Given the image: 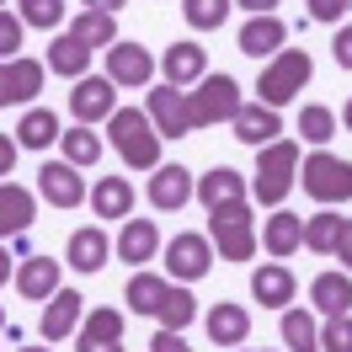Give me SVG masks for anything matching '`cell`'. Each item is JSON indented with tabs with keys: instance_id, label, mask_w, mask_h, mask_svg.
I'll return each mask as SVG.
<instances>
[{
	"instance_id": "5bb4252c",
	"label": "cell",
	"mask_w": 352,
	"mask_h": 352,
	"mask_svg": "<svg viewBox=\"0 0 352 352\" xmlns=\"http://www.w3.org/2000/svg\"><path fill=\"white\" fill-rule=\"evenodd\" d=\"M80 320H86V299H80L75 288H59L54 299H43V320H38V331H43V342H65V336L80 331Z\"/></svg>"
},
{
	"instance_id": "681fc988",
	"label": "cell",
	"mask_w": 352,
	"mask_h": 352,
	"mask_svg": "<svg viewBox=\"0 0 352 352\" xmlns=\"http://www.w3.org/2000/svg\"><path fill=\"white\" fill-rule=\"evenodd\" d=\"M11 278V256H6V245H0V283Z\"/></svg>"
},
{
	"instance_id": "cb8c5ba5",
	"label": "cell",
	"mask_w": 352,
	"mask_h": 352,
	"mask_svg": "<svg viewBox=\"0 0 352 352\" xmlns=\"http://www.w3.org/2000/svg\"><path fill=\"white\" fill-rule=\"evenodd\" d=\"M208 336H214V347H241L245 336H251V315H245V305L219 299V305L208 309Z\"/></svg>"
},
{
	"instance_id": "83f0119b",
	"label": "cell",
	"mask_w": 352,
	"mask_h": 352,
	"mask_svg": "<svg viewBox=\"0 0 352 352\" xmlns=\"http://www.w3.org/2000/svg\"><path fill=\"white\" fill-rule=\"evenodd\" d=\"M48 69L54 75H65V80H80L91 69V48L75 38V32H59L54 43H48Z\"/></svg>"
},
{
	"instance_id": "9a60e30c",
	"label": "cell",
	"mask_w": 352,
	"mask_h": 352,
	"mask_svg": "<svg viewBox=\"0 0 352 352\" xmlns=\"http://www.w3.org/2000/svg\"><path fill=\"white\" fill-rule=\"evenodd\" d=\"M187 198H198V182L187 166H155L150 176V203L160 214H176V208H187Z\"/></svg>"
},
{
	"instance_id": "30bf717a",
	"label": "cell",
	"mask_w": 352,
	"mask_h": 352,
	"mask_svg": "<svg viewBox=\"0 0 352 352\" xmlns=\"http://www.w3.org/2000/svg\"><path fill=\"white\" fill-rule=\"evenodd\" d=\"M107 80L112 86H150L155 80V54L144 43H129V38H118V43L107 48Z\"/></svg>"
},
{
	"instance_id": "5b68a950",
	"label": "cell",
	"mask_w": 352,
	"mask_h": 352,
	"mask_svg": "<svg viewBox=\"0 0 352 352\" xmlns=\"http://www.w3.org/2000/svg\"><path fill=\"white\" fill-rule=\"evenodd\" d=\"M241 80L235 75H203L198 86L187 91V118L192 129H214V123H230L241 112Z\"/></svg>"
},
{
	"instance_id": "ffe728a7",
	"label": "cell",
	"mask_w": 352,
	"mask_h": 352,
	"mask_svg": "<svg viewBox=\"0 0 352 352\" xmlns=\"http://www.w3.org/2000/svg\"><path fill=\"white\" fill-rule=\"evenodd\" d=\"M283 43H288V27L278 11L272 16H251L241 27V54H251V59H272V54H283Z\"/></svg>"
},
{
	"instance_id": "816d5d0a",
	"label": "cell",
	"mask_w": 352,
	"mask_h": 352,
	"mask_svg": "<svg viewBox=\"0 0 352 352\" xmlns=\"http://www.w3.org/2000/svg\"><path fill=\"white\" fill-rule=\"evenodd\" d=\"M22 352H54V347H22Z\"/></svg>"
},
{
	"instance_id": "f35d334b",
	"label": "cell",
	"mask_w": 352,
	"mask_h": 352,
	"mask_svg": "<svg viewBox=\"0 0 352 352\" xmlns=\"http://www.w3.org/2000/svg\"><path fill=\"white\" fill-rule=\"evenodd\" d=\"M22 22L27 27H59L65 22V0H22Z\"/></svg>"
},
{
	"instance_id": "836d02e7",
	"label": "cell",
	"mask_w": 352,
	"mask_h": 352,
	"mask_svg": "<svg viewBox=\"0 0 352 352\" xmlns=\"http://www.w3.org/2000/svg\"><path fill=\"white\" fill-rule=\"evenodd\" d=\"M283 342L288 352H320V326H315L309 309H288L283 315Z\"/></svg>"
},
{
	"instance_id": "4dcf8cb0",
	"label": "cell",
	"mask_w": 352,
	"mask_h": 352,
	"mask_svg": "<svg viewBox=\"0 0 352 352\" xmlns=\"http://www.w3.org/2000/svg\"><path fill=\"white\" fill-rule=\"evenodd\" d=\"M342 230H347V219H342L336 208H320L315 219H305V245L315 251V256H336V245H342Z\"/></svg>"
},
{
	"instance_id": "ab89813d",
	"label": "cell",
	"mask_w": 352,
	"mask_h": 352,
	"mask_svg": "<svg viewBox=\"0 0 352 352\" xmlns=\"http://www.w3.org/2000/svg\"><path fill=\"white\" fill-rule=\"evenodd\" d=\"M320 352H352V315H326V326H320Z\"/></svg>"
},
{
	"instance_id": "bcb514c9",
	"label": "cell",
	"mask_w": 352,
	"mask_h": 352,
	"mask_svg": "<svg viewBox=\"0 0 352 352\" xmlns=\"http://www.w3.org/2000/svg\"><path fill=\"white\" fill-rule=\"evenodd\" d=\"M235 6H245L251 16H272V6H278V0H235Z\"/></svg>"
},
{
	"instance_id": "7bdbcfd3",
	"label": "cell",
	"mask_w": 352,
	"mask_h": 352,
	"mask_svg": "<svg viewBox=\"0 0 352 352\" xmlns=\"http://www.w3.org/2000/svg\"><path fill=\"white\" fill-rule=\"evenodd\" d=\"M150 352H192V347L182 342V331H166V326H160V331L150 336Z\"/></svg>"
},
{
	"instance_id": "7a4b0ae2",
	"label": "cell",
	"mask_w": 352,
	"mask_h": 352,
	"mask_svg": "<svg viewBox=\"0 0 352 352\" xmlns=\"http://www.w3.org/2000/svg\"><path fill=\"white\" fill-rule=\"evenodd\" d=\"M294 182H299V144L294 139H272L256 150V176H251V198L267 203V208H278V203L294 192Z\"/></svg>"
},
{
	"instance_id": "ee69618b",
	"label": "cell",
	"mask_w": 352,
	"mask_h": 352,
	"mask_svg": "<svg viewBox=\"0 0 352 352\" xmlns=\"http://www.w3.org/2000/svg\"><path fill=\"white\" fill-rule=\"evenodd\" d=\"M331 59H336L342 69H352V27H342V32H336V43H331Z\"/></svg>"
},
{
	"instance_id": "b9f144b4",
	"label": "cell",
	"mask_w": 352,
	"mask_h": 352,
	"mask_svg": "<svg viewBox=\"0 0 352 352\" xmlns=\"http://www.w3.org/2000/svg\"><path fill=\"white\" fill-rule=\"evenodd\" d=\"M309 6V22H342L352 11V0H305Z\"/></svg>"
},
{
	"instance_id": "e0dca14e",
	"label": "cell",
	"mask_w": 352,
	"mask_h": 352,
	"mask_svg": "<svg viewBox=\"0 0 352 352\" xmlns=\"http://www.w3.org/2000/svg\"><path fill=\"white\" fill-rule=\"evenodd\" d=\"M75 352H123V309H91L80 320V347Z\"/></svg>"
},
{
	"instance_id": "ac0fdd59",
	"label": "cell",
	"mask_w": 352,
	"mask_h": 352,
	"mask_svg": "<svg viewBox=\"0 0 352 352\" xmlns=\"http://www.w3.org/2000/svg\"><path fill=\"white\" fill-rule=\"evenodd\" d=\"M294 272H288L283 262H262L256 272H251V299L262 309H283V305H294Z\"/></svg>"
},
{
	"instance_id": "3957f363",
	"label": "cell",
	"mask_w": 352,
	"mask_h": 352,
	"mask_svg": "<svg viewBox=\"0 0 352 352\" xmlns=\"http://www.w3.org/2000/svg\"><path fill=\"white\" fill-rule=\"evenodd\" d=\"M208 241L219 245L224 262H251L256 256V219H251V203H219L208 208Z\"/></svg>"
},
{
	"instance_id": "4fadbf2b",
	"label": "cell",
	"mask_w": 352,
	"mask_h": 352,
	"mask_svg": "<svg viewBox=\"0 0 352 352\" xmlns=\"http://www.w3.org/2000/svg\"><path fill=\"white\" fill-rule=\"evenodd\" d=\"M43 91V65L38 59H0V107H22Z\"/></svg>"
},
{
	"instance_id": "f5cc1de1",
	"label": "cell",
	"mask_w": 352,
	"mask_h": 352,
	"mask_svg": "<svg viewBox=\"0 0 352 352\" xmlns=\"http://www.w3.org/2000/svg\"><path fill=\"white\" fill-rule=\"evenodd\" d=\"M0 326H6V309H0Z\"/></svg>"
},
{
	"instance_id": "d6a6232c",
	"label": "cell",
	"mask_w": 352,
	"mask_h": 352,
	"mask_svg": "<svg viewBox=\"0 0 352 352\" xmlns=\"http://www.w3.org/2000/svg\"><path fill=\"white\" fill-rule=\"evenodd\" d=\"M166 278H155V272H133L129 278V288H123V299H129V309L133 315H155L160 309V299H166Z\"/></svg>"
},
{
	"instance_id": "7dc6e473",
	"label": "cell",
	"mask_w": 352,
	"mask_h": 352,
	"mask_svg": "<svg viewBox=\"0 0 352 352\" xmlns=\"http://www.w3.org/2000/svg\"><path fill=\"white\" fill-rule=\"evenodd\" d=\"M129 0H86V11H107V16H118Z\"/></svg>"
},
{
	"instance_id": "52a82bcc",
	"label": "cell",
	"mask_w": 352,
	"mask_h": 352,
	"mask_svg": "<svg viewBox=\"0 0 352 352\" xmlns=\"http://www.w3.org/2000/svg\"><path fill=\"white\" fill-rule=\"evenodd\" d=\"M208 267H214V241H208V235L182 230V235L166 245V272H171L176 283H198V278H208Z\"/></svg>"
},
{
	"instance_id": "8d00e7d4",
	"label": "cell",
	"mask_w": 352,
	"mask_h": 352,
	"mask_svg": "<svg viewBox=\"0 0 352 352\" xmlns=\"http://www.w3.org/2000/svg\"><path fill=\"white\" fill-rule=\"evenodd\" d=\"M230 6H235V0H182V16H187L192 32H214V27H224Z\"/></svg>"
},
{
	"instance_id": "1f68e13d",
	"label": "cell",
	"mask_w": 352,
	"mask_h": 352,
	"mask_svg": "<svg viewBox=\"0 0 352 352\" xmlns=\"http://www.w3.org/2000/svg\"><path fill=\"white\" fill-rule=\"evenodd\" d=\"M69 32L86 48H112L118 43V16H107V11H80V16L69 22Z\"/></svg>"
},
{
	"instance_id": "6da1fadb",
	"label": "cell",
	"mask_w": 352,
	"mask_h": 352,
	"mask_svg": "<svg viewBox=\"0 0 352 352\" xmlns=\"http://www.w3.org/2000/svg\"><path fill=\"white\" fill-rule=\"evenodd\" d=\"M107 133H112V150L123 155V166H133V171H155L160 166V133H155L150 123V112H139V107H118L107 118Z\"/></svg>"
},
{
	"instance_id": "ba28073f",
	"label": "cell",
	"mask_w": 352,
	"mask_h": 352,
	"mask_svg": "<svg viewBox=\"0 0 352 352\" xmlns=\"http://www.w3.org/2000/svg\"><path fill=\"white\" fill-rule=\"evenodd\" d=\"M69 112H75V123H107L112 112H118V86H112L107 75H80L75 91H69Z\"/></svg>"
},
{
	"instance_id": "c3c4849f",
	"label": "cell",
	"mask_w": 352,
	"mask_h": 352,
	"mask_svg": "<svg viewBox=\"0 0 352 352\" xmlns=\"http://www.w3.org/2000/svg\"><path fill=\"white\" fill-rule=\"evenodd\" d=\"M336 256L347 262V272H352V219H347V230H342V245H336Z\"/></svg>"
},
{
	"instance_id": "11a10c76",
	"label": "cell",
	"mask_w": 352,
	"mask_h": 352,
	"mask_svg": "<svg viewBox=\"0 0 352 352\" xmlns=\"http://www.w3.org/2000/svg\"><path fill=\"white\" fill-rule=\"evenodd\" d=\"M0 11H6V0H0Z\"/></svg>"
},
{
	"instance_id": "f907efd6",
	"label": "cell",
	"mask_w": 352,
	"mask_h": 352,
	"mask_svg": "<svg viewBox=\"0 0 352 352\" xmlns=\"http://www.w3.org/2000/svg\"><path fill=\"white\" fill-rule=\"evenodd\" d=\"M342 118H347V133H352V96H347V112H342Z\"/></svg>"
},
{
	"instance_id": "d4e9b609",
	"label": "cell",
	"mask_w": 352,
	"mask_h": 352,
	"mask_svg": "<svg viewBox=\"0 0 352 352\" xmlns=\"http://www.w3.org/2000/svg\"><path fill=\"white\" fill-rule=\"evenodd\" d=\"M262 245H267V256H278V262H283V256H294V251L305 245V219L278 208V214L262 224Z\"/></svg>"
},
{
	"instance_id": "74e56055",
	"label": "cell",
	"mask_w": 352,
	"mask_h": 352,
	"mask_svg": "<svg viewBox=\"0 0 352 352\" xmlns=\"http://www.w3.org/2000/svg\"><path fill=\"white\" fill-rule=\"evenodd\" d=\"M299 133H305L309 144H331V139H336V112L320 107V102H309V107L299 112Z\"/></svg>"
},
{
	"instance_id": "8fae6325",
	"label": "cell",
	"mask_w": 352,
	"mask_h": 352,
	"mask_svg": "<svg viewBox=\"0 0 352 352\" xmlns=\"http://www.w3.org/2000/svg\"><path fill=\"white\" fill-rule=\"evenodd\" d=\"M150 123L160 139H187L192 133V118H187V91L176 86H150Z\"/></svg>"
},
{
	"instance_id": "f6af8a7d",
	"label": "cell",
	"mask_w": 352,
	"mask_h": 352,
	"mask_svg": "<svg viewBox=\"0 0 352 352\" xmlns=\"http://www.w3.org/2000/svg\"><path fill=\"white\" fill-rule=\"evenodd\" d=\"M16 150H22V144L0 133V182H6V176H11V166H16Z\"/></svg>"
},
{
	"instance_id": "db71d44e",
	"label": "cell",
	"mask_w": 352,
	"mask_h": 352,
	"mask_svg": "<svg viewBox=\"0 0 352 352\" xmlns=\"http://www.w3.org/2000/svg\"><path fill=\"white\" fill-rule=\"evenodd\" d=\"M230 352H245V347H230Z\"/></svg>"
},
{
	"instance_id": "7402d4cb",
	"label": "cell",
	"mask_w": 352,
	"mask_h": 352,
	"mask_svg": "<svg viewBox=\"0 0 352 352\" xmlns=\"http://www.w3.org/2000/svg\"><path fill=\"white\" fill-rule=\"evenodd\" d=\"M251 192V182H245L235 166H214L208 176H198V203L203 208H219V203H241Z\"/></svg>"
},
{
	"instance_id": "484cf974",
	"label": "cell",
	"mask_w": 352,
	"mask_h": 352,
	"mask_svg": "<svg viewBox=\"0 0 352 352\" xmlns=\"http://www.w3.org/2000/svg\"><path fill=\"white\" fill-rule=\"evenodd\" d=\"M91 208H96V219H129L133 214L129 176H102V182L91 187Z\"/></svg>"
},
{
	"instance_id": "44dd1931",
	"label": "cell",
	"mask_w": 352,
	"mask_h": 352,
	"mask_svg": "<svg viewBox=\"0 0 352 352\" xmlns=\"http://www.w3.org/2000/svg\"><path fill=\"white\" fill-rule=\"evenodd\" d=\"M107 256H112V241L96 230V224L75 230V235H69V245H65V262L75 267V272H102V267H107Z\"/></svg>"
},
{
	"instance_id": "277c9868",
	"label": "cell",
	"mask_w": 352,
	"mask_h": 352,
	"mask_svg": "<svg viewBox=\"0 0 352 352\" xmlns=\"http://www.w3.org/2000/svg\"><path fill=\"white\" fill-rule=\"evenodd\" d=\"M309 75H315L309 48H283V54H272V59H267V69H262V80H256L262 107H283V102H294V96L309 86Z\"/></svg>"
},
{
	"instance_id": "9c48e42d",
	"label": "cell",
	"mask_w": 352,
	"mask_h": 352,
	"mask_svg": "<svg viewBox=\"0 0 352 352\" xmlns=\"http://www.w3.org/2000/svg\"><path fill=\"white\" fill-rule=\"evenodd\" d=\"M38 198L54 203V208H80V203H86V176H80V166H69V160H43V171H38Z\"/></svg>"
},
{
	"instance_id": "d590c367",
	"label": "cell",
	"mask_w": 352,
	"mask_h": 352,
	"mask_svg": "<svg viewBox=\"0 0 352 352\" xmlns=\"http://www.w3.org/2000/svg\"><path fill=\"white\" fill-rule=\"evenodd\" d=\"M59 144H65V160H69V166H96V160H102V139H96L86 123L65 129V133H59Z\"/></svg>"
},
{
	"instance_id": "f1b7e54d",
	"label": "cell",
	"mask_w": 352,
	"mask_h": 352,
	"mask_svg": "<svg viewBox=\"0 0 352 352\" xmlns=\"http://www.w3.org/2000/svg\"><path fill=\"white\" fill-rule=\"evenodd\" d=\"M309 305L320 309V315H347L352 309V278L347 272H320L309 283Z\"/></svg>"
},
{
	"instance_id": "603a6c76",
	"label": "cell",
	"mask_w": 352,
	"mask_h": 352,
	"mask_svg": "<svg viewBox=\"0 0 352 352\" xmlns=\"http://www.w3.org/2000/svg\"><path fill=\"white\" fill-rule=\"evenodd\" d=\"M155 251H160V230H155V219H123L118 256H123L129 267H144V262H155Z\"/></svg>"
},
{
	"instance_id": "4316f807",
	"label": "cell",
	"mask_w": 352,
	"mask_h": 352,
	"mask_svg": "<svg viewBox=\"0 0 352 352\" xmlns=\"http://www.w3.org/2000/svg\"><path fill=\"white\" fill-rule=\"evenodd\" d=\"M16 288H22L27 299H38V305H43V299H54V294H59V262H54V256H27L22 262V272H16Z\"/></svg>"
},
{
	"instance_id": "e575fe53",
	"label": "cell",
	"mask_w": 352,
	"mask_h": 352,
	"mask_svg": "<svg viewBox=\"0 0 352 352\" xmlns=\"http://www.w3.org/2000/svg\"><path fill=\"white\" fill-rule=\"evenodd\" d=\"M155 315H160V326H166V331H187V326H192V315H198V299H192L187 288H176V283H171Z\"/></svg>"
},
{
	"instance_id": "d6986e66",
	"label": "cell",
	"mask_w": 352,
	"mask_h": 352,
	"mask_svg": "<svg viewBox=\"0 0 352 352\" xmlns=\"http://www.w3.org/2000/svg\"><path fill=\"white\" fill-rule=\"evenodd\" d=\"M230 123H235V139H241V144H251V150H262V144H272V139L283 133V118H278V107H262V102L241 107Z\"/></svg>"
},
{
	"instance_id": "7c38bea8",
	"label": "cell",
	"mask_w": 352,
	"mask_h": 352,
	"mask_svg": "<svg viewBox=\"0 0 352 352\" xmlns=\"http://www.w3.org/2000/svg\"><path fill=\"white\" fill-rule=\"evenodd\" d=\"M160 75H166V86H176V91L198 86L203 75H208V54H203V43H192V38L171 43L166 54H160Z\"/></svg>"
},
{
	"instance_id": "60d3db41",
	"label": "cell",
	"mask_w": 352,
	"mask_h": 352,
	"mask_svg": "<svg viewBox=\"0 0 352 352\" xmlns=\"http://www.w3.org/2000/svg\"><path fill=\"white\" fill-rule=\"evenodd\" d=\"M22 32H27L22 16L0 11V59H16V54H22Z\"/></svg>"
},
{
	"instance_id": "f546056e",
	"label": "cell",
	"mask_w": 352,
	"mask_h": 352,
	"mask_svg": "<svg viewBox=\"0 0 352 352\" xmlns=\"http://www.w3.org/2000/svg\"><path fill=\"white\" fill-rule=\"evenodd\" d=\"M59 133L65 129H59V118H54L48 107H27L22 123H16V144H22V150H48Z\"/></svg>"
},
{
	"instance_id": "2e32d148",
	"label": "cell",
	"mask_w": 352,
	"mask_h": 352,
	"mask_svg": "<svg viewBox=\"0 0 352 352\" xmlns=\"http://www.w3.org/2000/svg\"><path fill=\"white\" fill-rule=\"evenodd\" d=\"M32 219H38V198L27 192L22 182H0V241L27 235Z\"/></svg>"
},
{
	"instance_id": "8992f818",
	"label": "cell",
	"mask_w": 352,
	"mask_h": 352,
	"mask_svg": "<svg viewBox=\"0 0 352 352\" xmlns=\"http://www.w3.org/2000/svg\"><path fill=\"white\" fill-rule=\"evenodd\" d=\"M299 187H305L315 203H347L352 198V160L315 150L305 160V171H299Z\"/></svg>"
}]
</instances>
